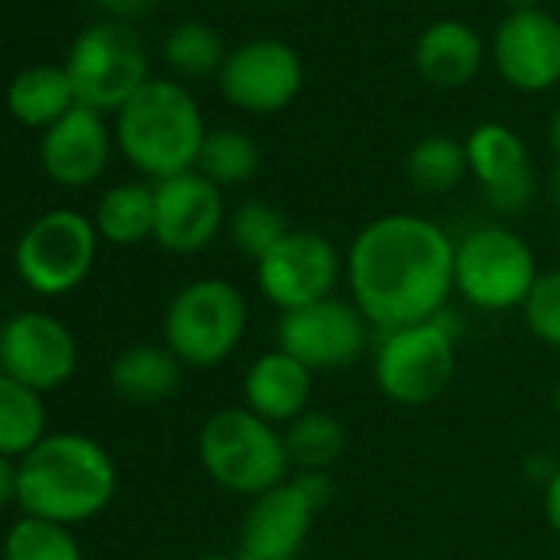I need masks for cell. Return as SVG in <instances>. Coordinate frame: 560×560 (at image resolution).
Masks as SVG:
<instances>
[{"label": "cell", "mask_w": 560, "mask_h": 560, "mask_svg": "<svg viewBox=\"0 0 560 560\" xmlns=\"http://www.w3.org/2000/svg\"><path fill=\"white\" fill-rule=\"evenodd\" d=\"M343 273L373 330L435 320L455 294V241L422 214H380L350 241Z\"/></svg>", "instance_id": "obj_1"}, {"label": "cell", "mask_w": 560, "mask_h": 560, "mask_svg": "<svg viewBox=\"0 0 560 560\" xmlns=\"http://www.w3.org/2000/svg\"><path fill=\"white\" fill-rule=\"evenodd\" d=\"M116 494L109 452L86 435H47L18 462V504L27 517L80 524L96 517Z\"/></svg>", "instance_id": "obj_2"}, {"label": "cell", "mask_w": 560, "mask_h": 560, "mask_svg": "<svg viewBox=\"0 0 560 560\" xmlns=\"http://www.w3.org/2000/svg\"><path fill=\"white\" fill-rule=\"evenodd\" d=\"M205 136L195 96L175 80H149L116 113V142L126 162L155 182L195 172Z\"/></svg>", "instance_id": "obj_3"}, {"label": "cell", "mask_w": 560, "mask_h": 560, "mask_svg": "<svg viewBox=\"0 0 560 560\" xmlns=\"http://www.w3.org/2000/svg\"><path fill=\"white\" fill-rule=\"evenodd\" d=\"M198 458L208 478L241 498H257L284 485L294 471L284 429H277L244 406L218 409L198 432Z\"/></svg>", "instance_id": "obj_4"}, {"label": "cell", "mask_w": 560, "mask_h": 560, "mask_svg": "<svg viewBox=\"0 0 560 560\" xmlns=\"http://www.w3.org/2000/svg\"><path fill=\"white\" fill-rule=\"evenodd\" d=\"M247 301L221 277H201L185 284L162 320L165 347L182 366H221L247 334Z\"/></svg>", "instance_id": "obj_5"}, {"label": "cell", "mask_w": 560, "mask_h": 560, "mask_svg": "<svg viewBox=\"0 0 560 560\" xmlns=\"http://www.w3.org/2000/svg\"><path fill=\"white\" fill-rule=\"evenodd\" d=\"M537 277L530 244L504 224H481L455 241V294L475 311H521Z\"/></svg>", "instance_id": "obj_6"}, {"label": "cell", "mask_w": 560, "mask_h": 560, "mask_svg": "<svg viewBox=\"0 0 560 560\" xmlns=\"http://www.w3.org/2000/svg\"><path fill=\"white\" fill-rule=\"evenodd\" d=\"M455 317L399 327L380 337L373 353V380L380 393L406 409L435 402L455 376Z\"/></svg>", "instance_id": "obj_7"}, {"label": "cell", "mask_w": 560, "mask_h": 560, "mask_svg": "<svg viewBox=\"0 0 560 560\" xmlns=\"http://www.w3.org/2000/svg\"><path fill=\"white\" fill-rule=\"evenodd\" d=\"M77 106L93 113H119L152 77L142 40L119 21L86 27L63 63Z\"/></svg>", "instance_id": "obj_8"}, {"label": "cell", "mask_w": 560, "mask_h": 560, "mask_svg": "<svg viewBox=\"0 0 560 560\" xmlns=\"http://www.w3.org/2000/svg\"><path fill=\"white\" fill-rule=\"evenodd\" d=\"M334 485L327 471H294L250 501L237 534V560H294L311 537L317 514L330 504Z\"/></svg>", "instance_id": "obj_9"}, {"label": "cell", "mask_w": 560, "mask_h": 560, "mask_svg": "<svg viewBox=\"0 0 560 560\" xmlns=\"http://www.w3.org/2000/svg\"><path fill=\"white\" fill-rule=\"evenodd\" d=\"M343 267L347 264L327 234L294 228L254 264V284L267 304L280 314H291L334 298Z\"/></svg>", "instance_id": "obj_10"}, {"label": "cell", "mask_w": 560, "mask_h": 560, "mask_svg": "<svg viewBox=\"0 0 560 560\" xmlns=\"http://www.w3.org/2000/svg\"><path fill=\"white\" fill-rule=\"evenodd\" d=\"M96 224L70 208L37 218L18 244V270L24 284L44 298L80 288L96 260Z\"/></svg>", "instance_id": "obj_11"}, {"label": "cell", "mask_w": 560, "mask_h": 560, "mask_svg": "<svg viewBox=\"0 0 560 560\" xmlns=\"http://www.w3.org/2000/svg\"><path fill=\"white\" fill-rule=\"evenodd\" d=\"M221 96L244 113L270 116L288 109L304 90V60L301 54L273 37L247 40L228 50L218 73Z\"/></svg>", "instance_id": "obj_12"}, {"label": "cell", "mask_w": 560, "mask_h": 560, "mask_svg": "<svg viewBox=\"0 0 560 560\" xmlns=\"http://www.w3.org/2000/svg\"><path fill=\"white\" fill-rule=\"evenodd\" d=\"M277 347L317 376L357 363L370 347V324L353 301L327 298L311 307L280 314Z\"/></svg>", "instance_id": "obj_13"}, {"label": "cell", "mask_w": 560, "mask_h": 560, "mask_svg": "<svg viewBox=\"0 0 560 560\" xmlns=\"http://www.w3.org/2000/svg\"><path fill=\"white\" fill-rule=\"evenodd\" d=\"M491 63L498 77L527 96L560 83V21L547 11H508L491 37Z\"/></svg>", "instance_id": "obj_14"}, {"label": "cell", "mask_w": 560, "mask_h": 560, "mask_svg": "<svg viewBox=\"0 0 560 560\" xmlns=\"http://www.w3.org/2000/svg\"><path fill=\"white\" fill-rule=\"evenodd\" d=\"M155 241L168 254L205 250L228 224L221 188L201 172H185L155 182Z\"/></svg>", "instance_id": "obj_15"}, {"label": "cell", "mask_w": 560, "mask_h": 560, "mask_svg": "<svg viewBox=\"0 0 560 560\" xmlns=\"http://www.w3.org/2000/svg\"><path fill=\"white\" fill-rule=\"evenodd\" d=\"M0 370L37 393L57 389L77 373V340L50 314H21L0 330Z\"/></svg>", "instance_id": "obj_16"}, {"label": "cell", "mask_w": 560, "mask_h": 560, "mask_svg": "<svg viewBox=\"0 0 560 560\" xmlns=\"http://www.w3.org/2000/svg\"><path fill=\"white\" fill-rule=\"evenodd\" d=\"M468 178L498 214H517L534 198V165L524 139L504 122H478L465 139Z\"/></svg>", "instance_id": "obj_17"}, {"label": "cell", "mask_w": 560, "mask_h": 560, "mask_svg": "<svg viewBox=\"0 0 560 560\" xmlns=\"http://www.w3.org/2000/svg\"><path fill=\"white\" fill-rule=\"evenodd\" d=\"M109 129L103 113L86 106H73L60 122H54L40 139V165L44 172L67 188L93 185L109 162Z\"/></svg>", "instance_id": "obj_18"}, {"label": "cell", "mask_w": 560, "mask_h": 560, "mask_svg": "<svg viewBox=\"0 0 560 560\" xmlns=\"http://www.w3.org/2000/svg\"><path fill=\"white\" fill-rule=\"evenodd\" d=\"M241 396H244V409H250L254 416H260L277 429H284L311 409L314 373L301 360L277 347L260 353L244 370Z\"/></svg>", "instance_id": "obj_19"}, {"label": "cell", "mask_w": 560, "mask_h": 560, "mask_svg": "<svg viewBox=\"0 0 560 560\" xmlns=\"http://www.w3.org/2000/svg\"><path fill=\"white\" fill-rule=\"evenodd\" d=\"M485 63V40L475 27L465 21H435L429 24L416 47H412V67L416 73L439 90H462L468 86Z\"/></svg>", "instance_id": "obj_20"}, {"label": "cell", "mask_w": 560, "mask_h": 560, "mask_svg": "<svg viewBox=\"0 0 560 560\" xmlns=\"http://www.w3.org/2000/svg\"><path fill=\"white\" fill-rule=\"evenodd\" d=\"M182 363L168 347H129L109 370V386L129 406H155L182 386Z\"/></svg>", "instance_id": "obj_21"}, {"label": "cell", "mask_w": 560, "mask_h": 560, "mask_svg": "<svg viewBox=\"0 0 560 560\" xmlns=\"http://www.w3.org/2000/svg\"><path fill=\"white\" fill-rule=\"evenodd\" d=\"M4 103H8V113L21 126L47 132L77 106V96L63 67L40 63V67H27L24 73L11 80Z\"/></svg>", "instance_id": "obj_22"}, {"label": "cell", "mask_w": 560, "mask_h": 560, "mask_svg": "<svg viewBox=\"0 0 560 560\" xmlns=\"http://www.w3.org/2000/svg\"><path fill=\"white\" fill-rule=\"evenodd\" d=\"M96 231L103 241L132 247L155 234V188L126 182L109 188L96 205Z\"/></svg>", "instance_id": "obj_23"}, {"label": "cell", "mask_w": 560, "mask_h": 560, "mask_svg": "<svg viewBox=\"0 0 560 560\" xmlns=\"http://www.w3.org/2000/svg\"><path fill=\"white\" fill-rule=\"evenodd\" d=\"M47 409L37 389L0 373V455L24 458L47 435Z\"/></svg>", "instance_id": "obj_24"}, {"label": "cell", "mask_w": 560, "mask_h": 560, "mask_svg": "<svg viewBox=\"0 0 560 560\" xmlns=\"http://www.w3.org/2000/svg\"><path fill=\"white\" fill-rule=\"evenodd\" d=\"M284 445L294 471H327L347 452V425L327 409H307L284 425Z\"/></svg>", "instance_id": "obj_25"}, {"label": "cell", "mask_w": 560, "mask_h": 560, "mask_svg": "<svg viewBox=\"0 0 560 560\" xmlns=\"http://www.w3.org/2000/svg\"><path fill=\"white\" fill-rule=\"evenodd\" d=\"M406 178L422 195H448L468 178L465 142L452 136H425L406 155Z\"/></svg>", "instance_id": "obj_26"}, {"label": "cell", "mask_w": 560, "mask_h": 560, "mask_svg": "<svg viewBox=\"0 0 560 560\" xmlns=\"http://www.w3.org/2000/svg\"><path fill=\"white\" fill-rule=\"evenodd\" d=\"M195 172H201L218 188L247 185L260 172V145L241 129H214L205 136Z\"/></svg>", "instance_id": "obj_27"}, {"label": "cell", "mask_w": 560, "mask_h": 560, "mask_svg": "<svg viewBox=\"0 0 560 560\" xmlns=\"http://www.w3.org/2000/svg\"><path fill=\"white\" fill-rule=\"evenodd\" d=\"M162 57L178 77L205 80V77L221 73L228 50H224V40H221V34L214 27L198 24V21H185L165 37Z\"/></svg>", "instance_id": "obj_28"}, {"label": "cell", "mask_w": 560, "mask_h": 560, "mask_svg": "<svg viewBox=\"0 0 560 560\" xmlns=\"http://www.w3.org/2000/svg\"><path fill=\"white\" fill-rule=\"evenodd\" d=\"M294 228L288 224L284 211L270 201H260V198H250V201H241L231 214H228V234H231V244L247 254L254 264L273 247L280 244Z\"/></svg>", "instance_id": "obj_29"}, {"label": "cell", "mask_w": 560, "mask_h": 560, "mask_svg": "<svg viewBox=\"0 0 560 560\" xmlns=\"http://www.w3.org/2000/svg\"><path fill=\"white\" fill-rule=\"evenodd\" d=\"M4 560H83V553L67 524L24 517L4 537Z\"/></svg>", "instance_id": "obj_30"}, {"label": "cell", "mask_w": 560, "mask_h": 560, "mask_svg": "<svg viewBox=\"0 0 560 560\" xmlns=\"http://www.w3.org/2000/svg\"><path fill=\"white\" fill-rule=\"evenodd\" d=\"M521 314L534 340L560 350V270H544L534 280Z\"/></svg>", "instance_id": "obj_31"}, {"label": "cell", "mask_w": 560, "mask_h": 560, "mask_svg": "<svg viewBox=\"0 0 560 560\" xmlns=\"http://www.w3.org/2000/svg\"><path fill=\"white\" fill-rule=\"evenodd\" d=\"M544 521H547V527L560 537V465L547 475V481H544Z\"/></svg>", "instance_id": "obj_32"}, {"label": "cell", "mask_w": 560, "mask_h": 560, "mask_svg": "<svg viewBox=\"0 0 560 560\" xmlns=\"http://www.w3.org/2000/svg\"><path fill=\"white\" fill-rule=\"evenodd\" d=\"M155 4V0H96V8L100 11H106L109 18H139V14H145L149 8Z\"/></svg>", "instance_id": "obj_33"}, {"label": "cell", "mask_w": 560, "mask_h": 560, "mask_svg": "<svg viewBox=\"0 0 560 560\" xmlns=\"http://www.w3.org/2000/svg\"><path fill=\"white\" fill-rule=\"evenodd\" d=\"M18 501V465L14 458L0 455V508Z\"/></svg>", "instance_id": "obj_34"}, {"label": "cell", "mask_w": 560, "mask_h": 560, "mask_svg": "<svg viewBox=\"0 0 560 560\" xmlns=\"http://www.w3.org/2000/svg\"><path fill=\"white\" fill-rule=\"evenodd\" d=\"M547 145H550V152H553V159L560 162V109L550 116V122H547Z\"/></svg>", "instance_id": "obj_35"}, {"label": "cell", "mask_w": 560, "mask_h": 560, "mask_svg": "<svg viewBox=\"0 0 560 560\" xmlns=\"http://www.w3.org/2000/svg\"><path fill=\"white\" fill-rule=\"evenodd\" d=\"M508 11H534L537 8V0H504Z\"/></svg>", "instance_id": "obj_36"}, {"label": "cell", "mask_w": 560, "mask_h": 560, "mask_svg": "<svg viewBox=\"0 0 560 560\" xmlns=\"http://www.w3.org/2000/svg\"><path fill=\"white\" fill-rule=\"evenodd\" d=\"M553 409H557V416H560V383H557V389H553Z\"/></svg>", "instance_id": "obj_37"}, {"label": "cell", "mask_w": 560, "mask_h": 560, "mask_svg": "<svg viewBox=\"0 0 560 560\" xmlns=\"http://www.w3.org/2000/svg\"><path fill=\"white\" fill-rule=\"evenodd\" d=\"M201 560H234V557H224V553H208V557H201Z\"/></svg>", "instance_id": "obj_38"}, {"label": "cell", "mask_w": 560, "mask_h": 560, "mask_svg": "<svg viewBox=\"0 0 560 560\" xmlns=\"http://www.w3.org/2000/svg\"><path fill=\"white\" fill-rule=\"evenodd\" d=\"M557 250H560V221H557Z\"/></svg>", "instance_id": "obj_39"}, {"label": "cell", "mask_w": 560, "mask_h": 560, "mask_svg": "<svg viewBox=\"0 0 560 560\" xmlns=\"http://www.w3.org/2000/svg\"><path fill=\"white\" fill-rule=\"evenodd\" d=\"M234 560H237V557H234Z\"/></svg>", "instance_id": "obj_40"}]
</instances>
